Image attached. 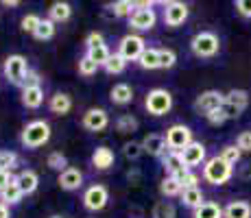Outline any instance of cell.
Wrapping results in <instances>:
<instances>
[{
	"mask_svg": "<svg viewBox=\"0 0 251 218\" xmlns=\"http://www.w3.org/2000/svg\"><path fill=\"white\" fill-rule=\"evenodd\" d=\"M50 124L46 120H31L20 133V142L26 148H40L50 140Z\"/></svg>",
	"mask_w": 251,
	"mask_h": 218,
	"instance_id": "1",
	"label": "cell"
},
{
	"mask_svg": "<svg viewBox=\"0 0 251 218\" xmlns=\"http://www.w3.org/2000/svg\"><path fill=\"white\" fill-rule=\"evenodd\" d=\"M234 174V166H229L221 155H214V157L205 159L203 164V179L212 186H223L227 183Z\"/></svg>",
	"mask_w": 251,
	"mask_h": 218,
	"instance_id": "2",
	"label": "cell"
},
{
	"mask_svg": "<svg viewBox=\"0 0 251 218\" xmlns=\"http://www.w3.org/2000/svg\"><path fill=\"white\" fill-rule=\"evenodd\" d=\"M190 50L201 59H210L221 50V40L216 33L212 31H201L190 40Z\"/></svg>",
	"mask_w": 251,
	"mask_h": 218,
	"instance_id": "3",
	"label": "cell"
},
{
	"mask_svg": "<svg viewBox=\"0 0 251 218\" xmlns=\"http://www.w3.org/2000/svg\"><path fill=\"white\" fill-rule=\"evenodd\" d=\"M144 107L151 116H166L168 111L173 109V94L164 87H153L149 90L147 98H144Z\"/></svg>",
	"mask_w": 251,
	"mask_h": 218,
	"instance_id": "4",
	"label": "cell"
},
{
	"mask_svg": "<svg viewBox=\"0 0 251 218\" xmlns=\"http://www.w3.org/2000/svg\"><path fill=\"white\" fill-rule=\"evenodd\" d=\"M151 7L153 2H136V9L129 16V26L136 31H151L157 22V16Z\"/></svg>",
	"mask_w": 251,
	"mask_h": 218,
	"instance_id": "5",
	"label": "cell"
},
{
	"mask_svg": "<svg viewBox=\"0 0 251 218\" xmlns=\"http://www.w3.org/2000/svg\"><path fill=\"white\" fill-rule=\"evenodd\" d=\"M164 140H166L168 151H175V153H181L188 144L195 142L192 140V131L186 124H171L166 129V133H164Z\"/></svg>",
	"mask_w": 251,
	"mask_h": 218,
	"instance_id": "6",
	"label": "cell"
},
{
	"mask_svg": "<svg viewBox=\"0 0 251 218\" xmlns=\"http://www.w3.org/2000/svg\"><path fill=\"white\" fill-rule=\"evenodd\" d=\"M2 70H4V76H7V79L11 81L13 85H22L24 76H26V72L31 70V68H28V64H26V57H22V55H9L7 59H4Z\"/></svg>",
	"mask_w": 251,
	"mask_h": 218,
	"instance_id": "7",
	"label": "cell"
},
{
	"mask_svg": "<svg viewBox=\"0 0 251 218\" xmlns=\"http://www.w3.org/2000/svg\"><path fill=\"white\" fill-rule=\"evenodd\" d=\"M107 201H109V192H107V188L100 186V183H94V186H90L88 190L83 192V207L88 212L105 210Z\"/></svg>",
	"mask_w": 251,
	"mask_h": 218,
	"instance_id": "8",
	"label": "cell"
},
{
	"mask_svg": "<svg viewBox=\"0 0 251 218\" xmlns=\"http://www.w3.org/2000/svg\"><path fill=\"white\" fill-rule=\"evenodd\" d=\"M249 105V92L245 90H231L225 94L223 111L227 114V118H238Z\"/></svg>",
	"mask_w": 251,
	"mask_h": 218,
	"instance_id": "9",
	"label": "cell"
},
{
	"mask_svg": "<svg viewBox=\"0 0 251 218\" xmlns=\"http://www.w3.org/2000/svg\"><path fill=\"white\" fill-rule=\"evenodd\" d=\"M147 50V46H144V40L140 35H125L123 40L118 44V55L123 57L125 61H138L140 55Z\"/></svg>",
	"mask_w": 251,
	"mask_h": 218,
	"instance_id": "10",
	"label": "cell"
},
{
	"mask_svg": "<svg viewBox=\"0 0 251 218\" xmlns=\"http://www.w3.org/2000/svg\"><path fill=\"white\" fill-rule=\"evenodd\" d=\"M223 103H225V94L223 92H219V90H205V92H201L199 96H197V100H195V109L199 111V114H212L214 109H221L223 107Z\"/></svg>",
	"mask_w": 251,
	"mask_h": 218,
	"instance_id": "11",
	"label": "cell"
},
{
	"mask_svg": "<svg viewBox=\"0 0 251 218\" xmlns=\"http://www.w3.org/2000/svg\"><path fill=\"white\" fill-rule=\"evenodd\" d=\"M85 131H92V133H99V131L107 129L109 124V114L100 107H92L83 114V120H81Z\"/></svg>",
	"mask_w": 251,
	"mask_h": 218,
	"instance_id": "12",
	"label": "cell"
},
{
	"mask_svg": "<svg viewBox=\"0 0 251 218\" xmlns=\"http://www.w3.org/2000/svg\"><path fill=\"white\" fill-rule=\"evenodd\" d=\"M188 13H190L188 4H183V2H166L164 4V24L171 26V28L181 26V24L188 20Z\"/></svg>",
	"mask_w": 251,
	"mask_h": 218,
	"instance_id": "13",
	"label": "cell"
},
{
	"mask_svg": "<svg viewBox=\"0 0 251 218\" xmlns=\"http://www.w3.org/2000/svg\"><path fill=\"white\" fill-rule=\"evenodd\" d=\"M179 155H181L183 166H186L188 170H192V168H197V166H201V164H205V146H203L201 142L188 144V146L183 148Z\"/></svg>",
	"mask_w": 251,
	"mask_h": 218,
	"instance_id": "14",
	"label": "cell"
},
{
	"mask_svg": "<svg viewBox=\"0 0 251 218\" xmlns=\"http://www.w3.org/2000/svg\"><path fill=\"white\" fill-rule=\"evenodd\" d=\"M57 183H59L61 190L75 192V190H79V188L83 186V172H81L79 168L68 166L64 172H59V179H57Z\"/></svg>",
	"mask_w": 251,
	"mask_h": 218,
	"instance_id": "15",
	"label": "cell"
},
{
	"mask_svg": "<svg viewBox=\"0 0 251 218\" xmlns=\"http://www.w3.org/2000/svg\"><path fill=\"white\" fill-rule=\"evenodd\" d=\"M142 148L144 153H149L151 157H164L166 155V140H164L162 133H151L142 140Z\"/></svg>",
	"mask_w": 251,
	"mask_h": 218,
	"instance_id": "16",
	"label": "cell"
},
{
	"mask_svg": "<svg viewBox=\"0 0 251 218\" xmlns=\"http://www.w3.org/2000/svg\"><path fill=\"white\" fill-rule=\"evenodd\" d=\"M162 166H164V170H166V174H171V177H181V174L188 170L181 162V155L175 151H166V155L162 157Z\"/></svg>",
	"mask_w": 251,
	"mask_h": 218,
	"instance_id": "17",
	"label": "cell"
},
{
	"mask_svg": "<svg viewBox=\"0 0 251 218\" xmlns=\"http://www.w3.org/2000/svg\"><path fill=\"white\" fill-rule=\"evenodd\" d=\"M22 105L26 109H37L44 103V90L42 85H33V87H22Z\"/></svg>",
	"mask_w": 251,
	"mask_h": 218,
	"instance_id": "18",
	"label": "cell"
},
{
	"mask_svg": "<svg viewBox=\"0 0 251 218\" xmlns=\"http://www.w3.org/2000/svg\"><path fill=\"white\" fill-rule=\"evenodd\" d=\"M116 162V155L112 148L107 146H99L94 153H92V166L96 168V170H107V168H112Z\"/></svg>",
	"mask_w": 251,
	"mask_h": 218,
	"instance_id": "19",
	"label": "cell"
},
{
	"mask_svg": "<svg viewBox=\"0 0 251 218\" xmlns=\"http://www.w3.org/2000/svg\"><path fill=\"white\" fill-rule=\"evenodd\" d=\"M16 183L22 190V194H33L40 186V177L35 170H22L20 174H16Z\"/></svg>",
	"mask_w": 251,
	"mask_h": 218,
	"instance_id": "20",
	"label": "cell"
},
{
	"mask_svg": "<svg viewBox=\"0 0 251 218\" xmlns=\"http://www.w3.org/2000/svg\"><path fill=\"white\" fill-rule=\"evenodd\" d=\"M109 98H112L114 105L125 107V105H129L133 100V87L129 83H116L112 87V92H109Z\"/></svg>",
	"mask_w": 251,
	"mask_h": 218,
	"instance_id": "21",
	"label": "cell"
},
{
	"mask_svg": "<svg viewBox=\"0 0 251 218\" xmlns=\"http://www.w3.org/2000/svg\"><path fill=\"white\" fill-rule=\"evenodd\" d=\"M48 107H50L52 114L66 116V114H70V109H72V98L66 94V92H57V94L50 96V100H48Z\"/></svg>",
	"mask_w": 251,
	"mask_h": 218,
	"instance_id": "22",
	"label": "cell"
},
{
	"mask_svg": "<svg viewBox=\"0 0 251 218\" xmlns=\"http://www.w3.org/2000/svg\"><path fill=\"white\" fill-rule=\"evenodd\" d=\"M223 218H251V203L231 201L227 207H223Z\"/></svg>",
	"mask_w": 251,
	"mask_h": 218,
	"instance_id": "23",
	"label": "cell"
},
{
	"mask_svg": "<svg viewBox=\"0 0 251 218\" xmlns=\"http://www.w3.org/2000/svg\"><path fill=\"white\" fill-rule=\"evenodd\" d=\"M70 16H72L70 2H61V0H57V2H52L50 9H48V20H52L55 24L70 20Z\"/></svg>",
	"mask_w": 251,
	"mask_h": 218,
	"instance_id": "24",
	"label": "cell"
},
{
	"mask_svg": "<svg viewBox=\"0 0 251 218\" xmlns=\"http://www.w3.org/2000/svg\"><path fill=\"white\" fill-rule=\"evenodd\" d=\"M192 218H223V207L214 201H205L201 207L192 210Z\"/></svg>",
	"mask_w": 251,
	"mask_h": 218,
	"instance_id": "25",
	"label": "cell"
},
{
	"mask_svg": "<svg viewBox=\"0 0 251 218\" xmlns=\"http://www.w3.org/2000/svg\"><path fill=\"white\" fill-rule=\"evenodd\" d=\"M160 192L164 196H181L183 188H181L179 177H171V174H166L160 183Z\"/></svg>",
	"mask_w": 251,
	"mask_h": 218,
	"instance_id": "26",
	"label": "cell"
},
{
	"mask_svg": "<svg viewBox=\"0 0 251 218\" xmlns=\"http://www.w3.org/2000/svg\"><path fill=\"white\" fill-rule=\"evenodd\" d=\"M181 203L186 207H190V210H197V207L203 205V192H201V188H188V190L181 192Z\"/></svg>",
	"mask_w": 251,
	"mask_h": 218,
	"instance_id": "27",
	"label": "cell"
},
{
	"mask_svg": "<svg viewBox=\"0 0 251 218\" xmlns=\"http://www.w3.org/2000/svg\"><path fill=\"white\" fill-rule=\"evenodd\" d=\"M138 66L142 68V70H157V68H160V50H155V48H147V50L140 55Z\"/></svg>",
	"mask_w": 251,
	"mask_h": 218,
	"instance_id": "28",
	"label": "cell"
},
{
	"mask_svg": "<svg viewBox=\"0 0 251 218\" xmlns=\"http://www.w3.org/2000/svg\"><path fill=\"white\" fill-rule=\"evenodd\" d=\"M22 190L20 188H18V183H16V179H13V183L9 188H4L2 192H0V203H2V205H16V203H20L22 201Z\"/></svg>",
	"mask_w": 251,
	"mask_h": 218,
	"instance_id": "29",
	"label": "cell"
},
{
	"mask_svg": "<svg viewBox=\"0 0 251 218\" xmlns=\"http://www.w3.org/2000/svg\"><path fill=\"white\" fill-rule=\"evenodd\" d=\"M85 55L90 57L94 64H99L100 68H103L105 64H107V59H109V48H107V44H99V46H94V48H85Z\"/></svg>",
	"mask_w": 251,
	"mask_h": 218,
	"instance_id": "30",
	"label": "cell"
},
{
	"mask_svg": "<svg viewBox=\"0 0 251 218\" xmlns=\"http://www.w3.org/2000/svg\"><path fill=\"white\" fill-rule=\"evenodd\" d=\"M138 127H140L138 118H133L131 114H123L116 118V131L118 133H133V131H138Z\"/></svg>",
	"mask_w": 251,
	"mask_h": 218,
	"instance_id": "31",
	"label": "cell"
},
{
	"mask_svg": "<svg viewBox=\"0 0 251 218\" xmlns=\"http://www.w3.org/2000/svg\"><path fill=\"white\" fill-rule=\"evenodd\" d=\"M33 37L40 42H46V40H52L55 37V22L48 20V18H42L40 26H37V31L33 33Z\"/></svg>",
	"mask_w": 251,
	"mask_h": 218,
	"instance_id": "32",
	"label": "cell"
},
{
	"mask_svg": "<svg viewBox=\"0 0 251 218\" xmlns=\"http://www.w3.org/2000/svg\"><path fill=\"white\" fill-rule=\"evenodd\" d=\"M125 68H127V61H125L118 52H112L107 64L103 66V70L107 72V74H120V72H125Z\"/></svg>",
	"mask_w": 251,
	"mask_h": 218,
	"instance_id": "33",
	"label": "cell"
},
{
	"mask_svg": "<svg viewBox=\"0 0 251 218\" xmlns=\"http://www.w3.org/2000/svg\"><path fill=\"white\" fill-rule=\"evenodd\" d=\"M46 164H48V168H52V170H57V172H64L66 168H68V159H66V155L59 153V151H52L48 155Z\"/></svg>",
	"mask_w": 251,
	"mask_h": 218,
	"instance_id": "34",
	"label": "cell"
},
{
	"mask_svg": "<svg viewBox=\"0 0 251 218\" xmlns=\"http://www.w3.org/2000/svg\"><path fill=\"white\" fill-rule=\"evenodd\" d=\"M151 216L153 218H177V212L168 201H160V203H155Z\"/></svg>",
	"mask_w": 251,
	"mask_h": 218,
	"instance_id": "35",
	"label": "cell"
},
{
	"mask_svg": "<svg viewBox=\"0 0 251 218\" xmlns=\"http://www.w3.org/2000/svg\"><path fill=\"white\" fill-rule=\"evenodd\" d=\"M133 9H136V2H131V0H118V2H114L112 11L116 18H129L133 13Z\"/></svg>",
	"mask_w": 251,
	"mask_h": 218,
	"instance_id": "36",
	"label": "cell"
},
{
	"mask_svg": "<svg viewBox=\"0 0 251 218\" xmlns=\"http://www.w3.org/2000/svg\"><path fill=\"white\" fill-rule=\"evenodd\" d=\"M240 148L236 146V144H227V146H223V151H221V157L225 159V162L229 164V166H236V164L240 162Z\"/></svg>",
	"mask_w": 251,
	"mask_h": 218,
	"instance_id": "37",
	"label": "cell"
},
{
	"mask_svg": "<svg viewBox=\"0 0 251 218\" xmlns=\"http://www.w3.org/2000/svg\"><path fill=\"white\" fill-rule=\"evenodd\" d=\"M40 22H42V18L37 16V13H26V16L22 18V22H20V28L24 33H35L37 31V26H40Z\"/></svg>",
	"mask_w": 251,
	"mask_h": 218,
	"instance_id": "38",
	"label": "cell"
},
{
	"mask_svg": "<svg viewBox=\"0 0 251 218\" xmlns=\"http://www.w3.org/2000/svg\"><path fill=\"white\" fill-rule=\"evenodd\" d=\"M99 68H100V66L94 64V61H92L88 55H83V57L79 59V74H81V76H94L96 72H99Z\"/></svg>",
	"mask_w": 251,
	"mask_h": 218,
	"instance_id": "39",
	"label": "cell"
},
{
	"mask_svg": "<svg viewBox=\"0 0 251 218\" xmlns=\"http://www.w3.org/2000/svg\"><path fill=\"white\" fill-rule=\"evenodd\" d=\"M175 64H177V52L173 50V48H162L160 50V68L171 70Z\"/></svg>",
	"mask_w": 251,
	"mask_h": 218,
	"instance_id": "40",
	"label": "cell"
},
{
	"mask_svg": "<svg viewBox=\"0 0 251 218\" xmlns=\"http://www.w3.org/2000/svg\"><path fill=\"white\" fill-rule=\"evenodd\" d=\"M18 164V155L13 151H2L0 148V170H11Z\"/></svg>",
	"mask_w": 251,
	"mask_h": 218,
	"instance_id": "41",
	"label": "cell"
},
{
	"mask_svg": "<svg viewBox=\"0 0 251 218\" xmlns=\"http://www.w3.org/2000/svg\"><path fill=\"white\" fill-rule=\"evenodd\" d=\"M142 153H144L142 142H127V144L123 146V155H125L127 159H138Z\"/></svg>",
	"mask_w": 251,
	"mask_h": 218,
	"instance_id": "42",
	"label": "cell"
},
{
	"mask_svg": "<svg viewBox=\"0 0 251 218\" xmlns=\"http://www.w3.org/2000/svg\"><path fill=\"white\" fill-rule=\"evenodd\" d=\"M179 181H181L183 190H188V188H199V174L192 172V170H186L179 177Z\"/></svg>",
	"mask_w": 251,
	"mask_h": 218,
	"instance_id": "43",
	"label": "cell"
},
{
	"mask_svg": "<svg viewBox=\"0 0 251 218\" xmlns=\"http://www.w3.org/2000/svg\"><path fill=\"white\" fill-rule=\"evenodd\" d=\"M205 118H207V122L214 124V127H221V124H225V122L229 120V118H227V114L223 111V107H221V109H214L212 114H207Z\"/></svg>",
	"mask_w": 251,
	"mask_h": 218,
	"instance_id": "44",
	"label": "cell"
},
{
	"mask_svg": "<svg viewBox=\"0 0 251 218\" xmlns=\"http://www.w3.org/2000/svg\"><path fill=\"white\" fill-rule=\"evenodd\" d=\"M236 146L240 148V153H251V131H243L236 138Z\"/></svg>",
	"mask_w": 251,
	"mask_h": 218,
	"instance_id": "45",
	"label": "cell"
},
{
	"mask_svg": "<svg viewBox=\"0 0 251 218\" xmlns=\"http://www.w3.org/2000/svg\"><path fill=\"white\" fill-rule=\"evenodd\" d=\"M40 83H42L40 74H37L35 70H28L26 76H24V81H22V87H33V85H40Z\"/></svg>",
	"mask_w": 251,
	"mask_h": 218,
	"instance_id": "46",
	"label": "cell"
},
{
	"mask_svg": "<svg viewBox=\"0 0 251 218\" xmlns=\"http://www.w3.org/2000/svg\"><path fill=\"white\" fill-rule=\"evenodd\" d=\"M236 11H238V16H243V18H251V0H238L236 2Z\"/></svg>",
	"mask_w": 251,
	"mask_h": 218,
	"instance_id": "47",
	"label": "cell"
},
{
	"mask_svg": "<svg viewBox=\"0 0 251 218\" xmlns=\"http://www.w3.org/2000/svg\"><path fill=\"white\" fill-rule=\"evenodd\" d=\"M99 44H105V40H103V35H100V33L92 31L90 35L85 37V48H94V46H99Z\"/></svg>",
	"mask_w": 251,
	"mask_h": 218,
	"instance_id": "48",
	"label": "cell"
},
{
	"mask_svg": "<svg viewBox=\"0 0 251 218\" xmlns=\"http://www.w3.org/2000/svg\"><path fill=\"white\" fill-rule=\"evenodd\" d=\"M13 179H16V174H11V170H0V192L11 186Z\"/></svg>",
	"mask_w": 251,
	"mask_h": 218,
	"instance_id": "49",
	"label": "cell"
},
{
	"mask_svg": "<svg viewBox=\"0 0 251 218\" xmlns=\"http://www.w3.org/2000/svg\"><path fill=\"white\" fill-rule=\"evenodd\" d=\"M0 218H11V212H9V207L2 205V203H0Z\"/></svg>",
	"mask_w": 251,
	"mask_h": 218,
	"instance_id": "50",
	"label": "cell"
},
{
	"mask_svg": "<svg viewBox=\"0 0 251 218\" xmlns=\"http://www.w3.org/2000/svg\"><path fill=\"white\" fill-rule=\"evenodd\" d=\"M2 7H20V0H2Z\"/></svg>",
	"mask_w": 251,
	"mask_h": 218,
	"instance_id": "51",
	"label": "cell"
},
{
	"mask_svg": "<svg viewBox=\"0 0 251 218\" xmlns=\"http://www.w3.org/2000/svg\"><path fill=\"white\" fill-rule=\"evenodd\" d=\"M50 218H64V216H50Z\"/></svg>",
	"mask_w": 251,
	"mask_h": 218,
	"instance_id": "52",
	"label": "cell"
}]
</instances>
